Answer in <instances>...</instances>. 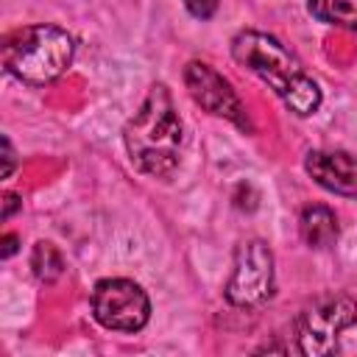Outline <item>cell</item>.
Masks as SVG:
<instances>
[{"label": "cell", "instance_id": "cell-1", "mask_svg": "<svg viewBox=\"0 0 357 357\" xmlns=\"http://www.w3.org/2000/svg\"><path fill=\"white\" fill-rule=\"evenodd\" d=\"M131 165L151 178H170L181 162L184 123L165 84H153L123 128Z\"/></svg>", "mask_w": 357, "mask_h": 357}, {"label": "cell", "instance_id": "cell-2", "mask_svg": "<svg viewBox=\"0 0 357 357\" xmlns=\"http://www.w3.org/2000/svg\"><path fill=\"white\" fill-rule=\"evenodd\" d=\"M231 59L257 78H262L293 114L307 117L318 112L321 106L318 81L276 36L262 31H240L231 39Z\"/></svg>", "mask_w": 357, "mask_h": 357}, {"label": "cell", "instance_id": "cell-3", "mask_svg": "<svg viewBox=\"0 0 357 357\" xmlns=\"http://www.w3.org/2000/svg\"><path fill=\"white\" fill-rule=\"evenodd\" d=\"M75 53L73 36L47 22L22 25L3 39V67L8 75L42 86L67 73Z\"/></svg>", "mask_w": 357, "mask_h": 357}, {"label": "cell", "instance_id": "cell-4", "mask_svg": "<svg viewBox=\"0 0 357 357\" xmlns=\"http://www.w3.org/2000/svg\"><path fill=\"white\" fill-rule=\"evenodd\" d=\"M357 324V301L343 293L318 296L307 304L296 321L298 351L310 357L332 354L337 349V337L343 329Z\"/></svg>", "mask_w": 357, "mask_h": 357}, {"label": "cell", "instance_id": "cell-5", "mask_svg": "<svg viewBox=\"0 0 357 357\" xmlns=\"http://www.w3.org/2000/svg\"><path fill=\"white\" fill-rule=\"evenodd\" d=\"M273 254L262 240H243L234 251V268L226 282V301L240 310L262 307L273 296Z\"/></svg>", "mask_w": 357, "mask_h": 357}, {"label": "cell", "instance_id": "cell-6", "mask_svg": "<svg viewBox=\"0 0 357 357\" xmlns=\"http://www.w3.org/2000/svg\"><path fill=\"white\" fill-rule=\"evenodd\" d=\"M92 315L106 329L139 332L151 318V301L131 279H100L92 290Z\"/></svg>", "mask_w": 357, "mask_h": 357}, {"label": "cell", "instance_id": "cell-7", "mask_svg": "<svg viewBox=\"0 0 357 357\" xmlns=\"http://www.w3.org/2000/svg\"><path fill=\"white\" fill-rule=\"evenodd\" d=\"M184 84H187L190 98L201 109H206L215 117H223V120L234 123L243 131H254L251 117L245 112V103L240 100V95L229 84V78H223L212 64H206V61H190L184 67Z\"/></svg>", "mask_w": 357, "mask_h": 357}, {"label": "cell", "instance_id": "cell-8", "mask_svg": "<svg viewBox=\"0 0 357 357\" xmlns=\"http://www.w3.org/2000/svg\"><path fill=\"white\" fill-rule=\"evenodd\" d=\"M304 170L324 190L357 198V156L346 151H310L304 159Z\"/></svg>", "mask_w": 357, "mask_h": 357}, {"label": "cell", "instance_id": "cell-9", "mask_svg": "<svg viewBox=\"0 0 357 357\" xmlns=\"http://www.w3.org/2000/svg\"><path fill=\"white\" fill-rule=\"evenodd\" d=\"M298 231H301V237L310 248H329V245H335V240L340 234V226H337V218L329 206L310 204V206L301 209Z\"/></svg>", "mask_w": 357, "mask_h": 357}, {"label": "cell", "instance_id": "cell-10", "mask_svg": "<svg viewBox=\"0 0 357 357\" xmlns=\"http://www.w3.org/2000/svg\"><path fill=\"white\" fill-rule=\"evenodd\" d=\"M307 8L315 20L357 33V0H307Z\"/></svg>", "mask_w": 357, "mask_h": 357}, {"label": "cell", "instance_id": "cell-11", "mask_svg": "<svg viewBox=\"0 0 357 357\" xmlns=\"http://www.w3.org/2000/svg\"><path fill=\"white\" fill-rule=\"evenodd\" d=\"M31 268H33L39 282H53V279L61 276L64 262H61V254L50 243H36L33 245V257H31Z\"/></svg>", "mask_w": 357, "mask_h": 357}, {"label": "cell", "instance_id": "cell-12", "mask_svg": "<svg viewBox=\"0 0 357 357\" xmlns=\"http://www.w3.org/2000/svg\"><path fill=\"white\" fill-rule=\"evenodd\" d=\"M187 11L198 20H209L215 11H218V0H184Z\"/></svg>", "mask_w": 357, "mask_h": 357}, {"label": "cell", "instance_id": "cell-13", "mask_svg": "<svg viewBox=\"0 0 357 357\" xmlns=\"http://www.w3.org/2000/svg\"><path fill=\"white\" fill-rule=\"evenodd\" d=\"M14 148H11V142H8V137H3V170H0V176L3 178H8L11 176V170H14Z\"/></svg>", "mask_w": 357, "mask_h": 357}, {"label": "cell", "instance_id": "cell-14", "mask_svg": "<svg viewBox=\"0 0 357 357\" xmlns=\"http://www.w3.org/2000/svg\"><path fill=\"white\" fill-rule=\"evenodd\" d=\"M20 206H22V201L17 192H3V220H8Z\"/></svg>", "mask_w": 357, "mask_h": 357}, {"label": "cell", "instance_id": "cell-15", "mask_svg": "<svg viewBox=\"0 0 357 357\" xmlns=\"http://www.w3.org/2000/svg\"><path fill=\"white\" fill-rule=\"evenodd\" d=\"M14 251H17V234H6V237H3V251H0L3 259H8Z\"/></svg>", "mask_w": 357, "mask_h": 357}]
</instances>
